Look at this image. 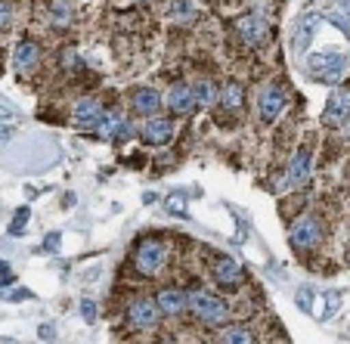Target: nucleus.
I'll list each match as a JSON object with an SVG mask.
<instances>
[{
    "mask_svg": "<svg viewBox=\"0 0 350 344\" xmlns=\"http://www.w3.org/2000/svg\"><path fill=\"white\" fill-rule=\"evenodd\" d=\"M319 239H323V226L317 217H297L288 230V242L295 252H310L319 245Z\"/></svg>",
    "mask_w": 350,
    "mask_h": 344,
    "instance_id": "4",
    "label": "nucleus"
},
{
    "mask_svg": "<svg viewBox=\"0 0 350 344\" xmlns=\"http://www.w3.org/2000/svg\"><path fill=\"white\" fill-rule=\"evenodd\" d=\"M165 106L171 109L174 115H186V112H192V106H196V96H192V87H186V84H174L171 90H167V100H165Z\"/></svg>",
    "mask_w": 350,
    "mask_h": 344,
    "instance_id": "10",
    "label": "nucleus"
},
{
    "mask_svg": "<svg viewBox=\"0 0 350 344\" xmlns=\"http://www.w3.org/2000/svg\"><path fill=\"white\" fill-rule=\"evenodd\" d=\"M139 137L149 146H165V143H171V137H174V124L167 118H149L143 124V131H139Z\"/></svg>",
    "mask_w": 350,
    "mask_h": 344,
    "instance_id": "9",
    "label": "nucleus"
},
{
    "mask_svg": "<svg viewBox=\"0 0 350 344\" xmlns=\"http://www.w3.org/2000/svg\"><path fill=\"white\" fill-rule=\"evenodd\" d=\"M99 133L103 140H115V137H131V121L121 115V109H103V118H99Z\"/></svg>",
    "mask_w": 350,
    "mask_h": 344,
    "instance_id": "8",
    "label": "nucleus"
},
{
    "mask_svg": "<svg viewBox=\"0 0 350 344\" xmlns=\"http://www.w3.org/2000/svg\"><path fill=\"white\" fill-rule=\"evenodd\" d=\"M317 16H307V19H301V25H297V31H295V50L297 53H304L307 47H310V40H313V34H317Z\"/></svg>",
    "mask_w": 350,
    "mask_h": 344,
    "instance_id": "17",
    "label": "nucleus"
},
{
    "mask_svg": "<svg viewBox=\"0 0 350 344\" xmlns=\"http://www.w3.org/2000/svg\"><path fill=\"white\" fill-rule=\"evenodd\" d=\"M165 261H167V248L159 239H146V242L137 245V252H133V267H137L139 276H159Z\"/></svg>",
    "mask_w": 350,
    "mask_h": 344,
    "instance_id": "2",
    "label": "nucleus"
},
{
    "mask_svg": "<svg viewBox=\"0 0 350 344\" xmlns=\"http://www.w3.org/2000/svg\"><path fill=\"white\" fill-rule=\"evenodd\" d=\"M220 103H224L226 109H242V103H245V90H242V84H236V81H230V84L220 90Z\"/></svg>",
    "mask_w": 350,
    "mask_h": 344,
    "instance_id": "19",
    "label": "nucleus"
},
{
    "mask_svg": "<svg viewBox=\"0 0 350 344\" xmlns=\"http://www.w3.org/2000/svg\"><path fill=\"white\" fill-rule=\"evenodd\" d=\"M81 313H84L87 323H96V301H93V298H84V301H81Z\"/></svg>",
    "mask_w": 350,
    "mask_h": 344,
    "instance_id": "24",
    "label": "nucleus"
},
{
    "mask_svg": "<svg viewBox=\"0 0 350 344\" xmlns=\"http://www.w3.org/2000/svg\"><path fill=\"white\" fill-rule=\"evenodd\" d=\"M297 307H301V310H310V307H313V291L310 289L297 291Z\"/></svg>",
    "mask_w": 350,
    "mask_h": 344,
    "instance_id": "26",
    "label": "nucleus"
},
{
    "mask_svg": "<svg viewBox=\"0 0 350 344\" xmlns=\"http://www.w3.org/2000/svg\"><path fill=\"white\" fill-rule=\"evenodd\" d=\"M0 295L7 301H25V298H31V291H25V289H13V291H3L0 289Z\"/></svg>",
    "mask_w": 350,
    "mask_h": 344,
    "instance_id": "27",
    "label": "nucleus"
},
{
    "mask_svg": "<svg viewBox=\"0 0 350 344\" xmlns=\"http://www.w3.org/2000/svg\"><path fill=\"white\" fill-rule=\"evenodd\" d=\"M131 106L137 109L139 115H146V118H152V115L161 109V96L152 90V87H139V90H133Z\"/></svg>",
    "mask_w": 350,
    "mask_h": 344,
    "instance_id": "11",
    "label": "nucleus"
},
{
    "mask_svg": "<svg viewBox=\"0 0 350 344\" xmlns=\"http://www.w3.org/2000/svg\"><path fill=\"white\" fill-rule=\"evenodd\" d=\"M186 307H189L205 326H224L226 313H230L226 310V301L217 298V295H211V291H205V289L189 291V295H186Z\"/></svg>",
    "mask_w": 350,
    "mask_h": 344,
    "instance_id": "1",
    "label": "nucleus"
},
{
    "mask_svg": "<svg viewBox=\"0 0 350 344\" xmlns=\"http://www.w3.org/2000/svg\"><path fill=\"white\" fill-rule=\"evenodd\" d=\"M44 252H59V233H50L44 239Z\"/></svg>",
    "mask_w": 350,
    "mask_h": 344,
    "instance_id": "29",
    "label": "nucleus"
},
{
    "mask_svg": "<svg viewBox=\"0 0 350 344\" xmlns=\"http://www.w3.org/2000/svg\"><path fill=\"white\" fill-rule=\"evenodd\" d=\"M99 118H103V106L96 100H78V106H75V124L99 127Z\"/></svg>",
    "mask_w": 350,
    "mask_h": 344,
    "instance_id": "13",
    "label": "nucleus"
},
{
    "mask_svg": "<svg viewBox=\"0 0 350 344\" xmlns=\"http://www.w3.org/2000/svg\"><path fill=\"white\" fill-rule=\"evenodd\" d=\"M285 90L279 84H270L264 93H260V100H258V109H260V118L264 121H276L279 115H282V109H285Z\"/></svg>",
    "mask_w": 350,
    "mask_h": 344,
    "instance_id": "7",
    "label": "nucleus"
},
{
    "mask_svg": "<svg viewBox=\"0 0 350 344\" xmlns=\"http://www.w3.org/2000/svg\"><path fill=\"white\" fill-rule=\"evenodd\" d=\"M53 335H56L53 326H40V338H53Z\"/></svg>",
    "mask_w": 350,
    "mask_h": 344,
    "instance_id": "31",
    "label": "nucleus"
},
{
    "mask_svg": "<svg viewBox=\"0 0 350 344\" xmlns=\"http://www.w3.org/2000/svg\"><path fill=\"white\" fill-rule=\"evenodd\" d=\"M344 124H347V137H350V118H347V121H344Z\"/></svg>",
    "mask_w": 350,
    "mask_h": 344,
    "instance_id": "33",
    "label": "nucleus"
},
{
    "mask_svg": "<svg viewBox=\"0 0 350 344\" xmlns=\"http://www.w3.org/2000/svg\"><path fill=\"white\" fill-rule=\"evenodd\" d=\"M167 211H171V214H183L186 211L183 196H171V199H167Z\"/></svg>",
    "mask_w": 350,
    "mask_h": 344,
    "instance_id": "28",
    "label": "nucleus"
},
{
    "mask_svg": "<svg viewBox=\"0 0 350 344\" xmlns=\"http://www.w3.org/2000/svg\"><path fill=\"white\" fill-rule=\"evenodd\" d=\"M155 301H159V310L167 313V317H177V313L186 310V291L180 289H161Z\"/></svg>",
    "mask_w": 350,
    "mask_h": 344,
    "instance_id": "14",
    "label": "nucleus"
},
{
    "mask_svg": "<svg viewBox=\"0 0 350 344\" xmlns=\"http://www.w3.org/2000/svg\"><path fill=\"white\" fill-rule=\"evenodd\" d=\"M224 341H232V344H252L254 335L252 332H245V329H226L224 332Z\"/></svg>",
    "mask_w": 350,
    "mask_h": 344,
    "instance_id": "21",
    "label": "nucleus"
},
{
    "mask_svg": "<svg viewBox=\"0 0 350 344\" xmlns=\"http://www.w3.org/2000/svg\"><path fill=\"white\" fill-rule=\"evenodd\" d=\"M192 96H196V103H202V106H211V103L217 100V90H214L211 81H198V84L192 87Z\"/></svg>",
    "mask_w": 350,
    "mask_h": 344,
    "instance_id": "20",
    "label": "nucleus"
},
{
    "mask_svg": "<svg viewBox=\"0 0 350 344\" xmlns=\"http://www.w3.org/2000/svg\"><path fill=\"white\" fill-rule=\"evenodd\" d=\"M310 72L317 75V81L323 84H338L347 72V59H344L338 50H329V53H317L310 56Z\"/></svg>",
    "mask_w": 350,
    "mask_h": 344,
    "instance_id": "3",
    "label": "nucleus"
},
{
    "mask_svg": "<svg viewBox=\"0 0 350 344\" xmlns=\"http://www.w3.org/2000/svg\"><path fill=\"white\" fill-rule=\"evenodd\" d=\"M325 19H329V22H335V25L341 28V31L350 38V16H344V13H329V16H325Z\"/></svg>",
    "mask_w": 350,
    "mask_h": 344,
    "instance_id": "25",
    "label": "nucleus"
},
{
    "mask_svg": "<svg viewBox=\"0 0 350 344\" xmlns=\"http://www.w3.org/2000/svg\"><path fill=\"white\" fill-rule=\"evenodd\" d=\"M310 161H313L310 149L301 146V149L295 153V159H291V165H288V180L291 183H307V177H310Z\"/></svg>",
    "mask_w": 350,
    "mask_h": 344,
    "instance_id": "15",
    "label": "nucleus"
},
{
    "mask_svg": "<svg viewBox=\"0 0 350 344\" xmlns=\"http://www.w3.org/2000/svg\"><path fill=\"white\" fill-rule=\"evenodd\" d=\"M10 25V3L7 0H0V28Z\"/></svg>",
    "mask_w": 350,
    "mask_h": 344,
    "instance_id": "30",
    "label": "nucleus"
},
{
    "mask_svg": "<svg viewBox=\"0 0 350 344\" xmlns=\"http://www.w3.org/2000/svg\"><path fill=\"white\" fill-rule=\"evenodd\" d=\"M347 118H350V90H335L329 100H325L323 121L329 127H341Z\"/></svg>",
    "mask_w": 350,
    "mask_h": 344,
    "instance_id": "6",
    "label": "nucleus"
},
{
    "mask_svg": "<svg viewBox=\"0 0 350 344\" xmlns=\"http://www.w3.org/2000/svg\"><path fill=\"white\" fill-rule=\"evenodd\" d=\"M25 224H28V208H19L13 224H10V236H22V233H25Z\"/></svg>",
    "mask_w": 350,
    "mask_h": 344,
    "instance_id": "23",
    "label": "nucleus"
},
{
    "mask_svg": "<svg viewBox=\"0 0 350 344\" xmlns=\"http://www.w3.org/2000/svg\"><path fill=\"white\" fill-rule=\"evenodd\" d=\"M159 301L152 298H133L131 307H127V323L133 326V329H152L155 323H159Z\"/></svg>",
    "mask_w": 350,
    "mask_h": 344,
    "instance_id": "5",
    "label": "nucleus"
},
{
    "mask_svg": "<svg viewBox=\"0 0 350 344\" xmlns=\"http://www.w3.org/2000/svg\"><path fill=\"white\" fill-rule=\"evenodd\" d=\"M3 273H10V267H7V261H0V276H3Z\"/></svg>",
    "mask_w": 350,
    "mask_h": 344,
    "instance_id": "32",
    "label": "nucleus"
},
{
    "mask_svg": "<svg viewBox=\"0 0 350 344\" xmlns=\"http://www.w3.org/2000/svg\"><path fill=\"white\" fill-rule=\"evenodd\" d=\"M38 47L31 44V40H22L19 47H16V53H13V66H16V72H22V75H28L34 66H38Z\"/></svg>",
    "mask_w": 350,
    "mask_h": 344,
    "instance_id": "16",
    "label": "nucleus"
},
{
    "mask_svg": "<svg viewBox=\"0 0 350 344\" xmlns=\"http://www.w3.org/2000/svg\"><path fill=\"white\" fill-rule=\"evenodd\" d=\"M338 307H341V295H338V291H329V295H325V307H323V319L335 317Z\"/></svg>",
    "mask_w": 350,
    "mask_h": 344,
    "instance_id": "22",
    "label": "nucleus"
},
{
    "mask_svg": "<svg viewBox=\"0 0 350 344\" xmlns=\"http://www.w3.org/2000/svg\"><path fill=\"white\" fill-rule=\"evenodd\" d=\"M214 279H217L224 289H236V285L242 282V270H239L236 261L217 258V261H214Z\"/></svg>",
    "mask_w": 350,
    "mask_h": 344,
    "instance_id": "12",
    "label": "nucleus"
},
{
    "mask_svg": "<svg viewBox=\"0 0 350 344\" xmlns=\"http://www.w3.org/2000/svg\"><path fill=\"white\" fill-rule=\"evenodd\" d=\"M239 34H242L248 44H258L260 34H264V22H260L258 16H245V19L239 22Z\"/></svg>",
    "mask_w": 350,
    "mask_h": 344,
    "instance_id": "18",
    "label": "nucleus"
}]
</instances>
